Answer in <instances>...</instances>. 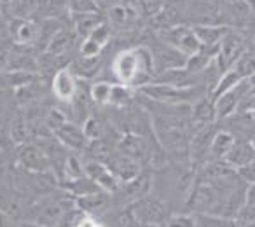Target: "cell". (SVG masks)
<instances>
[{"label": "cell", "instance_id": "cell-1", "mask_svg": "<svg viewBox=\"0 0 255 227\" xmlns=\"http://www.w3.org/2000/svg\"><path fill=\"white\" fill-rule=\"evenodd\" d=\"M110 70L119 84L129 86L133 89L143 88L156 79L152 53L145 44H138V46L119 51L114 56Z\"/></svg>", "mask_w": 255, "mask_h": 227}, {"label": "cell", "instance_id": "cell-2", "mask_svg": "<svg viewBox=\"0 0 255 227\" xmlns=\"http://www.w3.org/2000/svg\"><path fill=\"white\" fill-rule=\"evenodd\" d=\"M136 91L145 96V98L163 103H194L196 100L205 96L199 86L180 88V86L163 84V82H150V84L143 86V88L136 89Z\"/></svg>", "mask_w": 255, "mask_h": 227}, {"label": "cell", "instance_id": "cell-3", "mask_svg": "<svg viewBox=\"0 0 255 227\" xmlns=\"http://www.w3.org/2000/svg\"><path fill=\"white\" fill-rule=\"evenodd\" d=\"M105 18L112 32L119 33V35H131V33L138 32L145 21L131 0H121L119 4L112 5L105 12Z\"/></svg>", "mask_w": 255, "mask_h": 227}, {"label": "cell", "instance_id": "cell-4", "mask_svg": "<svg viewBox=\"0 0 255 227\" xmlns=\"http://www.w3.org/2000/svg\"><path fill=\"white\" fill-rule=\"evenodd\" d=\"M152 53L154 67H156V75L161 72L171 70V68H184L187 61V54L178 51L177 47L170 46L164 40H161L156 33L150 30L149 44H145Z\"/></svg>", "mask_w": 255, "mask_h": 227}, {"label": "cell", "instance_id": "cell-5", "mask_svg": "<svg viewBox=\"0 0 255 227\" xmlns=\"http://www.w3.org/2000/svg\"><path fill=\"white\" fill-rule=\"evenodd\" d=\"M128 210H129V213H131V217L136 222L149 227H164L166 220L170 219V212H168L166 205L161 199L150 198V194L131 203L128 206Z\"/></svg>", "mask_w": 255, "mask_h": 227}, {"label": "cell", "instance_id": "cell-6", "mask_svg": "<svg viewBox=\"0 0 255 227\" xmlns=\"http://www.w3.org/2000/svg\"><path fill=\"white\" fill-rule=\"evenodd\" d=\"M161 40H164L170 46L177 47L178 51H182L184 54L191 56V54L201 51V44H199L198 37L194 33V28L189 23H180V25L170 26L166 30L161 32H154Z\"/></svg>", "mask_w": 255, "mask_h": 227}, {"label": "cell", "instance_id": "cell-7", "mask_svg": "<svg viewBox=\"0 0 255 227\" xmlns=\"http://www.w3.org/2000/svg\"><path fill=\"white\" fill-rule=\"evenodd\" d=\"M247 42H245V37L241 33H238L236 30H229L226 33V37L222 39L219 46V51H217L215 56V63L219 67L220 72H226L240 60L241 54L247 51Z\"/></svg>", "mask_w": 255, "mask_h": 227}, {"label": "cell", "instance_id": "cell-8", "mask_svg": "<svg viewBox=\"0 0 255 227\" xmlns=\"http://www.w3.org/2000/svg\"><path fill=\"white\" fill-rule=\"evenodd\" d=\"M152 180H154L152 173H149V171H140L135 178H131V180H128V182H123V184L119 185V189L112 194V198H117L121 203L129 206L131 203L138 201V199H142L150 194L152 184H154Z\"/></svg>", "mask_w": 255, "mask_h": 227}, {"label": "cell", "instance_id": "cell-9", "mask_svg": "<svg viewBox=\"0 0 255 227\" xmlns=\"http://www.w3.org/2000/svg\"><path fill=\"white\" fill-rule=\"evenodd\" d=\"M12 157H14V163L19 168L26 171H47L51 170L49 163H47L46 156L42 154V150L39 149L33 140L21 145H16L12 149Z\"/></svg>", "mask_w": 255, "mask_h": 227}, {"label": "cell", "instance_id": "cell-10", "mask_svg": "<svg viewBox=\"0 0 255 227\" xmlns=\"http://www.w3.org/2000/svg\"><path fill=\"white\" fill-rule=\"evenodd\" d=\"M51 96L61 105H67L74 100L79 91V79L70 72V68H61L51 77Z\"/></svg>", "mask_w": 255, "mask_h": 227}, {"label": "cell", "instance_id": "cell-11", "mask_svg": "<svg viewBox=\"0 0 255 227\" xmlns=\"http://www.w3.org/2000/svg\"><path fill=\"white\" fill-rule=\"evenodd\" d=\"M7 35L14 46L33 47L37 39V19L11 18L7 21Z\"/></svg>", "mask_w": 255, "mask_h": 227}, {"label": "cell", "instance_id": "cell-12", "mask_svg": "<svg viewBox=\"0 0 255 227\" xmlns=\"http://www.w3.org/2000/svg\"><path fill=\"white\" fill-rule=\"evenodd\" d=\"M250 93L247 86V81L240 82L238 86H234L233 89L222 93L220 96H217L213 102H215V112H217V119L222 121V119H229L234 112H238L240 109V103L245 96Z\"/></svg>", "mask_w": 255, "mask_h": 227}, {"label": "cell", "instance_id": "cell-13", "mask_svg": "<svg viewBox=\"0 0 255 227\" xmlns=\"http://www.w3.org/2000/svg\"><path fill=\"white\" fill-rule=\"evenodd\" d=\"M53 135L67 147L70 152H84L89 140L86 138L82 126L74 121H65L53 131Z\"/></svg>", "mask_w": 255, "mask_h": 227}, {"label": "cell", "instance_id": "cell-14", "mask_svg": "<svg viewBox=\"0 0 255 227\" xmlns=\"http://www.w3.org/2000/svg\"><path fill=\"white\" fill-rule=\"evenodd\" d=\"M84 163V173L98 185L102 191L109 192V194H114V192L119 189L121 182L117 180V177L109 170L105 163H100V161L95 159H88L82 161Z\"/></svg>", "mask_w": 255, "mask_h": 227}, {"label": "cell", "instance_id": "cell-15", "mask_svg": "<svg viewBox=\"0 0 255 227\" xmlns=\"http://www.w3.org/2000/svg\"><path fill=\"white\" fill-rule=\"evenodd\" d=\"M194 33L198 37L201 49L206 53L217 56V51L222 42V39L226 37V33L231 30V26L227 25H192Z\"/></svg>", "mask_w": 255, "mask_h": 227}, {"label": "cell", "instance_id": "cell-16", "mask_svg": "<svg viewBox=\"0 0 255 227\" xmlns=\"http://www.w3.org/2000/svg\"><path fill=\"white\" fill-rule=\"evenodd\" d=\"M105 164L109 166V170L116 175L117 180H119L121 184H123V182L131 180V178H135L136 175L142 171V170H140L138 161L124 156V154L119 152V150H117V152H112V156L105 161Z\"/></svg>", "mask_w": 255, "mask_h": 227}, {"label": "cell", "instance_id": "cell-17", "mask_svg": "<svg viewBox=\"0 0 255 227\" xmlns=\"http://www.w3.org/2000/svg\"><path fill=\"white\" fill-rule=\"evenodd\" d=\"M7 136L14 147L32 140V131H30L26 115L21 107H18V105H16V109L12 110L7 119Z\"/></svg>", "mask_w": 255, "mask_h": 227}, {"label": "cell", "instance_id": "cell-18", "mask_svg": "<svg viewBox=\"0 0 255 227\" xmlns=\"http://www.w3.org/2000/svg\"><path fill=\"white\" fill-rule=\"evenodd\" d=\"M75 206L86 215L96 217L100 213H105L112 206V194L105 191H96L93 194L81 196V198H75Z\"/></svg>", "mask_w": 255, "mask_h": 227}, {"label": "cell", "instance_id": "cell-19", "mask_svg": "<svg viewBox=\"0 0 255 227\" xmlns=\"http://www.w3.org/2000/svg\"><path fill=\"white\" fill-rule=\"evenodd\" d=\"M191 121H192V124L196 126V129L203 128V126H206V124H213V121H217L215 102H213L212 96L205 95L192 103Z\"/></svg>", "mask_w": 255, "mask_h": 227}, {"label": "cell", "instance_id": "cell-20", "mask_svg": "<svg viewBox=\"0 0 255 227\" xmlns=\"http://www.w3.org/2000/svg\"><path fill=\"white\" fill-rule=\"evenodd\" d=\"M117 150L123 152L124 156L131 157V159L142 163L147 156H149V149H147V142L145 138H142L136 133L128 131L121 136L119 143H117Z\"/></svg>", "mask_w": 255, "mask_h": 227}, {"label": "cell", "instance_id": "cell-21", "mask_svg": "<svg viewBox=\"0 0 255 227\" xmlns=\"http://www.w3.org/2000/svg\"><path fill=\"white\" fill-rule=\"evenodd\" d=\"M105 12H84V14H70V26L79 35V39H86L98 25L105 21Z\"/></svg>", "mask_w": 255, "mask_h": 227}, {"label": "cell", "instance_id": "cell-22", "mask_svg": "<svg viewBox=\"0 0 255 227\" xmlns=\"http://www.w3.org/2000/svg\"><path fill=\"white\" fill-rule=\"evenodd\" d=\"M222 161H226L227 164L238 170V168L255 161V149L252 142H234L233 149L227 152V156Z\"/></svg>", "mask_w": 255, "mask_h": 227}, {"label": "cell", "instance_id": "cell-23", "mask_svg": "<svg viewBox=\"0 0 255 227\" xmlns=\"http://www.w3.org/2000/svg\"><path fill=\"white\" fill-rule=\"evenodd\" d=\"M68 0H39L33 19L40 18H68Z\"/></svg>", "mask_w": 255, "mask_h": 227}, {"label": "cell", "instance_id": "cell-24", "mask_svg": "<svg viewBox=\"0 0 255 227\" xmlns=\"http://www.w3.org/2000/svg\"><path fill=\"white\" fill-rule=\"evenodd\" d=\"M234 142H236V138H234L233 133L224 131V129L215 131L213 140H212V145H210V161L224 159V157L227 156V152L233 149Z\"/></svg>", "mask_w": 255, "mask_h": 227}, {"label": "cell", "instance_id": "cell-25", "mask_svg": "<svg viewBox=\"0 0 255 227\" xmlns=\"http://www.w3.org/2000/svg\"><path fill=\"white\" fill-rule=\"evenodd\" d=\"M194 227H241L236 219L219 213H192Z\"/></svg>", "mask_w": 255, "mask_h": 227}, {"label": "cell", "instance_id": "cell-26", "mask_svg": "<svg viewBox=\"0 0 255 227\" xmlns=\"http://www.w3.org/2000/svg\"><path fill=\"white\" fill-rule=\"evenodd\" d=\"M215 61V56L206 51H198V53L187 56V61H185V70L191 72L192 75H201L203 72H206Z\"/></svg>", "mask_w": 255, "mask_h": 227}, {"label": "cell", "instance_id": "cell-27", "mask_svg": "<svg viewBox=\"0 0 255 227\" xmlns=\"http://www.w3.org/2000/svg\"><path fill=\"white\" fill-rule=\"evenodd\" d=\"M240 82H243V79L240 77V74H238L234 68H229V70L222 72V75L219 77V81L215 82V86H213L212 93H210V96H212L213 100L217 98V96H220L222 93L229 91V89H233L234 86H238Z\"/></svg>", "mask_w": 255, "mask_h": 227}, {"label": "cell", "instance_id": "cell-28", "mask_svg": "<svg viewBox=\"0 0 255 227\" xmlns=\"http://www.w3.org/2000/svg\"><path fill=\"white\" fill-rule=\"evenodd\" d=\"M112 84L114 82H107V81L93 82L91 88H89V98H91V102L96 103V105H100V107L109 105Z\"/></svg>", "mask_w": 255, "mask_h": 227}, {"label": "cell", "instance_id": "cell-29", "mask_svg": "<svg viewBox=\"0 0 255 227\" xmlns=\"http://www.w3.org/2000/svg\"><path fill=\"white\" fill-rule=\"evenodd\" d=\"M231 68H234L243 81L250 77V75H254L255 74V49L245 51V53L240 56V60H238Z\"/></svg>", "mask_w": 255, "mask_h": 227}, {"label": "cell", "instance_id": "cell-30", "mask_svg": "<svg viewBox=\"0 0 255 227\" xmlns=\"http://www.w3.org/2000/svg\"><path fill=\"white\" fill-rule=\"evenodd\" d=\"M131 2L135 4L140 16H142L145 21L154 18V16L164 7V4H166V0H131Z\"/></svg>", "mask_w": 255, "mask_h": 227}, {"label": "cell", "instance_id": "cell-31", "mask_svg": "<svg viewBox=\"0 0 255 227\" xmlns=\"http://www.w3.org/2000/svg\"><path fill=\"white\" fill-rule=\"evenodd\" d=\"M81 126H82V131H84L86 138H88L89 142H91V140H100L103 136V126H102V122H100V119L95 117V115H89Z\"/></svg>", "mask_w": 255, "mask_h": 227}, {"label": "cell", "instance_id": "cell-32", "mask_svg": "<svg viewBox=\"0 0 255 227\" xmlns=\"http://www.w3.org/2000/svg\"><path fill=\"white\" fill-rule=\"evenodd\" d=\"M95 0H68V12L70 14H84V12H98Z\"/></svg>", "mask_w": 255, "mask_h": 227}, {"label": "cell", "instance_id": "cell-33", "mask_svg": "<svg viewBox=\"0 0 255 227\" xmlns=\"http://www.w3.org/2000/svg\"><path fill=\"white\" fill-rule=\"evenodd\" d=\"M241 227H255V205H247L245 203L243 208L238 212L234 217Z\"/></svg>", "mask_w": 255, "mask_h": 227}, {"label": "cell", "instance_id": "cell-34", "mask_svg": "<svg viewBox=\"0 0 255 227\" xmlns=\"http://www.w3.org/2000/svg\"><path fill=\"white\" fill-rule=\"evenodd\" d=\"M164 227H194V215H170Z\"/></svg>", "mask_w": 255, "mask_h": 227}, {"label": "cell", "instance_id": "cell-35", "mask_svg": "<svg viewBox=\"0 0 255 227\" xmlns=\"http://www.w3.org/2000/svg\"><path fill=\"white\" fill-rule=\"evenodd\" d=\"M238 175H240V178L247 185L255 184V161H252V163L238 168Z\"/></svg>", "mask_w": 255, "mask_h": 227}, {"label": "cell", "instance_id": "cell-36", "mask_svg": "<svg viewBox=\"0 0 255 227\" xmlns=\"http://www.w3.org/2000/svg\"><path fill=\"white\" fill-rule=\"evenodd\" d=\"M0 227H19V220L4 210H0Z\"/></svg>", "mask_w": 255, "mask_h": 227}, {"label": "cell", "instance_id": "cell-37", "mask_svg": "<svg viewBox=\"0 0 255 227\" xmlns=\"http://www.w3.org/2000/svg\"><path fill=\"white\" fill-rule=\"evenodd\" d=\"M121 0H95V4L98 5V9L102 12H107L109 11L112 5H116V4H119Z\"/></svg>", "mask_w": 255, "mask_h": 227}, {"label": "cell", "instance_id": "cell-38", "mask_svg": "<svg viewBox=\"0 0 255 227\" xmlns=\"http://www.w3.org/2000/svg\"><path fill=\"white\" fill-rule=\"evenodd\" d=\"M9 35H7V19L4 18V14L0 12V42L2 40H7ZM11 40V39H9Z\"/></svg>", "mask_w": 255, "mask_h": 227}, {"label": "cell", "instance_id": "cell-39", "mask_svg": "<svg viewBox=\"0 0 255 227\" xmlns=\"http://www.w3.org/2000/svg\"><path fill=\"white\" fill-rule=\"evenodd\" d=\"M247 205H255V184L247 185Z\"/></svg>", "mask_w": 255, "mask_h": 227}, {"label": "cell", "instance_id": "cell-40", "mask_svg": "<svg viewBox=\"0 0 255 227\" xmlns=\"http://www.w3.org/2000/svg\"><path fill=\"white\" fill-rule=\"evenodd\" d=\"M245 81H247V86H248V89H250V93H254L255 91V74L250 75L248 79H245Z\"/></svg>", "mask_w": 255, "mask_h": 227}, {"label": "cell", "instance_id": "cell-41", "mask_svg": "<svg viewBox=\"0 0 255 227\" xmlns=\"http://www.w3.org/2000/svg\"><path fill=\"white\" fill-rule=\"evenodd\" d=\"M252 145H254V149H255V138H254V140H252Z\"/></svg>", "mask_w": 255, "mask_h": 227}, {"label": "cell", "instance_id": "cell-42", "mask_svg": "<svg viewBox=\"0 0 255 227\" xmlns=\"http://www.w3.org/2000/svg\"><path fill=\"white\" fill-rule=\"evenodd\" d=\"M0 150H2V147H0Z\"/></svg>", "mask_w": 255, "mask_h": 227}, {"label": "cell", "instance_id": "cell-43", "mask_svg": "<svg viewBox=\"0 0 255 227\" xmlns=\"http://www.w3.org/2000/svg\"><path fill=\"white\" fill-rule=\"evenodd\" d=\"M166 2H168V0H166Z\"/></svg>", "mask_w": 255, "mask_h": 227}]
</instances>
